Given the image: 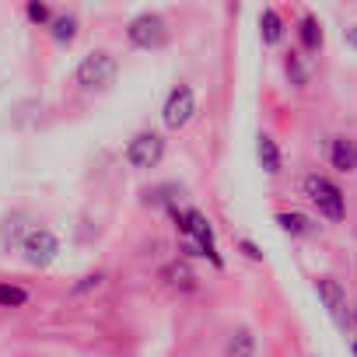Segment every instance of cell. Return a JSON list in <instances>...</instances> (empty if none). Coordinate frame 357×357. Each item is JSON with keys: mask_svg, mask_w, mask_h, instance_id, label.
<instances>
[{"mask_svg": "<svg viewBox=\"0 0 357 357\" xmlns=\"http://www.w3.org/2000/svg\"><path fill=\"white\" fill-rule=\"evenodd\" d=\"M298 36H301V46H305L308 53L322 50V25H319L312 15H305V18H301V29H298Z\"/></svg>", "mask_w": 357, "mask_h": 357, "instance_id": "11", "label": "cell"}, {"mask_svg": "<svg viewBox=\"0 0 357 357\" xmlns=\"http://www.w3.org/2000/svg\"><path fill=\"white\" fill-rule=\"evenodd\" d=\"M193 112H197V95H193V88H175L172 95H168V102H165V109H161V119H165V126L168 130H183L190 119H193Z\"/></svg>", "mask_w": 357, "mask_h": 357, "instance_id": "4", "label": "cell"}, {"mask_svg": "<svg viewBox=\"0 0 357 357\" xmlns=\"http://www.w3.org/2000/svg\"><path fill=\"white\" fill-rule=\"evenodd\" d=\"M305 193H308V200L319 207L322 218L343 221L347 204H343V193H340V186L333 183V178H326V175H305Z\"/></svg>", "mask_w": 357, "mask_h": 357, "instance_id": "1", "label": "cell"}, {"mask_svg": "<svg viewBox=\"0 0 357 357\" xmlns=\"http://www.w3.org/2000/svg\"><path fill=\"white\" fill-rule=\"evenodd\" d=\"M354 354H357V343H354Z\"/></svg>", "mask_w": 357, "mask_h": 357, "instance_id": "23", "label": "cell"}, {"mask_svg": "<svg viewBox=\"0 0 357 357\" xmlns=\"http://www.w3.org/2000/svg\"><path fill=\"white\" fill-rule=\"evenodd\" d=\"M161 154H165L161 133H137V137L130 140V147H126V161H130L133 168H154V165L161 161Z\"/></svg>", "mask_w": 357, "mask_h": 357, "instance_id": "6", "label": "cell"}, {"mask_svg": "<svg viewBox=\"0 0 357 357\" xmlns=\"http://www.w3.org/2000/svg\"><path fill=\"white\" fill-rule=\"evenodd\" d=\"M25 301H29V291H25V287L0 284V308H22Z\"/></svg>", "mask_w": 357, "mask_h": 357, "instance_id": "15", "label": "cell"}, {"mask_svg": "<svg viewBox=\"0 0 357 357\" xmlns=\"http://www.w3.org/2000/svg\"><path fill=\"white\" fill-rule=\"evenodd\" d=\"M259 32H263V43H266V46H277V43L284 39V22H280V15H277L273 8H266V11L259 15Z\"/></svg>", "mask_w": 357, "mask_h": 357, "instance_id": "10", "label": "cell"}, {"mask_svg": "<svg viewBox=\"0 0 357 357\" xmlns=\"http://www.w3.org/2000/svg\"><path fill=\"white\" fill-rule=\"evenodd\" d=\"M287 74H294V84H305V67L298 63V56L287 60Z\"/></svg>", "mask_w": 357, "mask_h": 357, "instance_id": "19", "label": "cell"}, {"mask_svg": "<svg viewBox=\"0 0 357 357\" xmlns=\"http://www.w3.org/2000/svg\"><path fill=\"white\" fill-rule=\"evenodd\" d=\"M161 277H165L168 287H175V291H193V287H197V277H193V270H190L186 263H168V266L161 270Z\"/></svg>", "mask_w": 357, "mask_h": 357, "instance_id": "9", "label": "cell"}, {"mask_svg": "<svg viewBox=\"0 0 357 357\" xmlns=\"http://www.w3.org/2000/svg\"><path fill=\"white\" fill-rule=\"evenodd\" d=\"M228 354H231V357H252V333H249V329H238V333H231Z\"/></svg>", "mask_w": 357, "mask_h": 357, "instance_id": "16", "label": "cell"}, {"mask_svg": "<svg viewBox=\"0 0 357 357\" xmlns=\"http://www.w3.org/2000/svg\"><path fill=\"white\" fill-rule=\"evenodd\" d=\"M116 56L112 53H105V50H95V53H88L81 63H77V84L81 88H109L112 81H116Z\"/></svg>", "mask_w": 357, "mask_h": 357, "instance_id": "2", "label": "cell"}, {"mask_svg": "<svg viewBox=\"0 0 357 357\" xmlns=\"http://www.w3.org/2000/svg\"><path fill=\"white\" fill-rule=\"evenodd\" d=\"M277 225H280L287 235H312V221H308L305 214H298V211H284V214H277Z\"/></svg>", "mask_w": 357, "mask_h": 357, "instance_id": "13", "label": "cell"}, {"mask_svg": "<svg viewBox=\"0 0 357 357\" xmlns=\"http://www.w3.org/2000/svg\"><path fill=\"white\" fill-rule=\"evenodd\" d=\"M50 25H53V39H56V43H74V39H77V18H74V15H60V18H53Z\"/></svg>", "mask_w": 357, "mask_h": 357, "instance_id": "14", "label": "cell"}, {"mask_svg": "<svg viewBox=\"0 0 357 357\" xmlns=\"http://www.w3.org/2000/svg\"><path fill=\"white\" fill-rule=\"evenodd\" d=\"M315 291H319L322 305L329 308L333 322H336V326H347V298H343V287H340L336 280H329V277H319Z\"/></svg>", "mask_w": 357, "mask_h": 357, "instance_id": "7", "label": "cell"}, {"mask_svg": "<svg viewBox=\"0 0 357 357\" xmlns=\"http://www.w3.org/2000/svg\"><path fill=\"white\" fill-rule=\"evenodd\" d=\"M98 284H102V277H98V273H91V277H84V280H81L74 291L81 294V291H91V287H98Z\"/></svg>", "mask_w": 357, "mask_h": 357, "instance_id": "20", "label": "cell"}, {"mask_svg": "<svg viewBox=\"0 0 357 357\" xmlns=\"http://www.w3.org/2000/svg\"><path fill=\"white\" fill-rule=\"evenodd\" d=\"M242 249H245V256H249V259H263V252H259L252 242H242Z\"/></svg>", "mask_w": 357, "mask_h": 357, "instance_id": "21", "label": "cell"}, {"mask_svg": "<svg viewBox=\"0 0 357 357\" xmlns=\"http://www.w3.org/2000/svg\"><path fill=\"white\" fill-rule=\"evenodd\" d=\"M259 165H263V172H270V175L280 172V147H277L273 137H259Z\"/></svg>", "mask_w": 357, "mask_h": 357, "instance_id": "12", "label": "cell"}, {"mask_svg": "<svg viewBox=\"0 0 357 357\" xmlns=\"http://www.w3.org/2000/svg\"><path fill=\"white\" fill-rule=\"evenodd\" d=\"M25 15H29V22H36V25H46V22H53V11H50V4H39V0H32V4L25 8Z\"/></svg>", "mask_w": 357, "mask_h": 357, "instance_id": "18", "label": "cell"}, {"mask_svg": "<svg viewBox=\"0 0 357 357\" xmlns=\"http://www.w3.org/2000/svg\"><path fill=\"white\" fill-rule=\"evenodd\" d=\"M126 36H130V43L140 46V50H161V46L168 43V25H165L161 15H137V18L130 22Z\"/></svg>", "mask_w": 357, "mask_h": 357, "instance_id": "3", "label": "cell"}, {"mask_svg": "<svg viewBox=\"0 0 357 357\" xmlns=\"http://www.w3.org/2000/svg\"><path fill=\"white\" fill-rule=\"evenodd\" d=\"M25 263L29 266H50L53 259H56V252H60V242H56V235L53 231H46V228H36V231H29L25 235Z\"/></svg>", "mask_w": 357, "mask_h": 357, "instance_id": "5", "label": "cell"}, {"mask_svg": "<svg viewBox=\"0 0 357 357\" xmlns=\"http://www.w3.org/2000/svg\"><path fill=\"white\" fill-rule=\"evenodd\" d=\"M329 158H333V168H340V172H357V144H354V140L336 137Z\"/></svg>", "mask_w": 357, "mask_h": 357, "instance_id": "8", "label": "cell"}, {"mask_svg": "<svg viewBox=\"0 0 357 357\" xmlns=\"http://www.w3.org/2000/svg\"><path fill=\"white\" fill-rule=\"evenodd\" d=\"M347 46H350V50H357V25H354V29H347Z\"/></svg>", "mask_w": 357, "mask_h": 357, "instance_id": "22", "label": "cell"}, {"mask_svg": "<svg viewBox=\"0 0 357 357\" xmlns=\"http://www.w3.org/2000/svg\"><path fill=\"white\" fill-rule=\"evenodd\" d=\"M22 221H25V214L8 218V221H4V228H0V242H4V245H15V242L22 238ZM22 245H25V238H22Z\"/></svg>", "mask_w": 357, "mask_h": 357, "instance_id": "17", "label": "cell"}]
</instances>
